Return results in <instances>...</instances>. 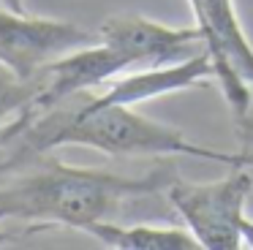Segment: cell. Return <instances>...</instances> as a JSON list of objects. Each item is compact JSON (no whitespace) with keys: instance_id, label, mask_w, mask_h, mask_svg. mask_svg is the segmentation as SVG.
Here are the masks:
<instances>
[{"instance_id":"obj_8","label":"cell","mask_w":253,"mask_h":250,"mask_svg":"<svg viewBox=\"0 0 253 250\" xmlns=\"http://www.w3.org/2000/svg\"><path fill=\"white\" fill-rule=\"evenodd\" d=\"M87 237L109 250H202V242L191 228L180 226H150V223L95 220L82 228Z\"/></svg>"},{"instance_id":"obj_7","label":"cell","mask_w":253,"mask_h":250,"mask_svg":"<svg viewBox=\"0 0 253 250\" xmlns=\"http://www.w3.org/2000/svg\"><path fill=\"white\" fill-rule=\"evenodd\" d=\"M207 79H215V68L207 52H199L196 57H188L182 63L155 65V68H136L109 79L98 90H90V103L95 106H136V103L153 101L158 95L191 90L204 84Z\"/></svg>"},{"instance_id":"obj_10","label":"cell","mask_w":253,"mask_h":250,"mask_svg":"<svg viewBox=\"0 0 253 250\" xmlns=\"http://www.w3.org/2000/svg\"><path fill=\"white\" fill-rule=\"evenodd\" d=\"M237 130H240V136H242V144H245V150H253V114L245 120V123L237 125Z\"/></svg>"},{"instance_id":"obj_11","label":"cell","mask_w":253,"mask_h":250,"mask_svg":"<svg viewBox=\"0 0 253 250\" xmlns=\"http://www.w3.org/2000/svg\"><path fill=\"white\" fill-rule=\"evenodd\" d=\"M240 234H242V248L253 250V220L248 215L242 217V223H240Z\"/></svg>"},{"instance_id":"obj_4","label":"cell","mask_w":253,"mask_h":250,"mask_svg":"<svg viewBox=\"0 0 253 250\" xmlns=\"http://www.w3.org/2000/svg\"><path fill=\"white\" fill-rule=\"evenodd\" d=\"M199 30L204 38V52L215 68V82L231 106L234 123L253 114V46L240 25L234 0H188Z\"/></svg>"},{"instance_id":"obj_3","label":"cell","mask_w":253,"mask_h":250,"mask_svg":"<svg viewBox=\"0 0 253 250\" xmlns=\"http://www.w3.org/2000/svg\"><path fill=\"white\" fill-rule=\"evenodd\" d=\"M253 166H231V171L212 182H188L174 177L166 196L177 217L202 242V250H240V223L245 217V199L253 190Z\"/></svg>"},{"instance_id":"obj_1","label":"cell","mask_w":253,"mask_h":250,"mask_svg":"<svg viewBox=\"0 0 253 250\" xmlns=\"http://www.w3.org/2000/svg\"><path fill=\"white\" fill-rule=\"evenodd\" d=\"M174 177L171 163L131 177L68 166L49 152H36L0 166V220L77 231L95 220L139 223L136 217L161 215L174 220L177 212L166 196Z\"/></svg>"},{"instance_id":"obj_13","label":"cell","mask_w":253,"mask_h":250,"mask_svg":"<svg viewBox=\"0 0 253 250\" xmlns=\"http://www.w3.org/2000/svg\"><path fill=\"white\" fill-rule=\"evenodd\" d=\"M11 239H14V234H11V231H6V228H0V245L11 242Z\"/></svg>"},{"instance_id":"obj_5","label":"cell","mask_w":253,"mask_h":250,"mask_svg":"<svg viewBox=\"0 0 253 250\" xmlns=\"http://www.w3.org/2000/svg\"><path fill=\"white\" fill-rule=\"evenodd\" d=\"M98 43V30L68 19H46L0 5V63L19 79H33L52 60Z\"/></svg>"},{"instance_id":"obj_6","label":"cell","mask_w":253,"mask_h":250,"mask_svg":"<svg viewBox=\"0 0 253 250\" xmlns=\"http://www.w3.org/2000/svg\"><path fill=\"white\" fill-rule=\"evenodd\" d=\"M95 30H98V41L117 46L123 54L131 57L133 71L182 63L204 52V38L199 25L169 27L164 22L139 14H117L104 19Z\"/></svg>"},{"instance_id":"obj_2","label":"cell","mask_w":253,"mask_h":250,"mask_svg":"<svg viewBox=\"0 0 253 250\" xmlns=\"http://www.w3.org/2000/svg\"><path fill=\"white\" fill-rule=\"evenodd\" d=\"M57 147H87L104 155H188L220 166H253V150L220 152L191 141L180 128L150 120L131 106L90 103V90L77 92L30 117H19L0 130V166Z\"/></svg>"},{"instance_id":"obj_12","label":"cell","mask_w":253,"mask_h":250,"mask_svg":"<svg viewBox=\"0 0 253 250\" xmlns=\"http://www.w3.org/2000/svg\"><path fill=\"white\" fill-rule=\"evenodd\" d=\"M0 5H6V8L17 11V14H28V3L25 0H0Z\"/></svg>"},{"instance_id":"obj_9","label":"cell","mask_w":253,"mask_h":250,"mask_svg":"<svg viewBox=\"0 0 253 250\" xmlns=\"http://www.w3.org/2000/svg\"><path fill=\"white\" fill-rule=\"evenodd\" d=\"M36 95V79H19L0 63V130L28 109Z\"/></svg>"}]
</instances>
